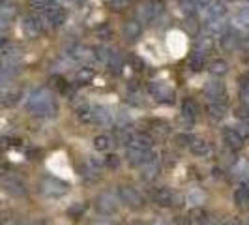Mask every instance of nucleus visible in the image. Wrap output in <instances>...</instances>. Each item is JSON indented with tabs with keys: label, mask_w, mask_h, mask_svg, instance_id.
I'll return each instance as SVG.
<instances>
[{
	"label": "nucleus",
	"mask_w": 249,
	"mask_h": 225,
	"mask_svg": "<svg viewBox=\"0 0 249 225\" xmlns=\"http://www.w3.org/2000/svg\"><path fill=\"white\" fill-rule=\"evenodd\" d=\"M208 70H210V74H213V75H225L229 72V64L225 62V60L215 58V60H212V62L208 64Z\"/></svg>",
	"instance_id": "2f4dec72"
},
{
	"label": "nucleus",
	"mask_w": 249,
	"mask_h": 225,
	"mask_svg": "<svg viewBox=\"0 0 249 225\" xmlns=\"http://www.w3.org/2000/svg\"><path fill=\"white\" fill-rule=\"evenodd\" d=\"M2 186H4V189H6L8 193H12L15 197H23L26 193L25 184H23L19 178H15V176H4V178H2Z\"/></svg>",
	"instance_id": "1a4fd4ad"
},
{
	"label": "nucleus",
	"mask_w": 249,
	"mask_h": 225,
	"mask_svg": "<svg viewBox=\"0 0 249 225\" xmlns=\"http://www.w3.org/2000/svg\"><path fill=\"white\" fill-rule=\"evenodd\" d=\"M10 77H12V75L8 74V72H6V68L0 64V87H4V85L10 81Z\"/></svg>",
	"instance_id": "79ce46f5"
},
{
	"label": "nucleus",
	"mask_w": 249,
	"mask_h": 225,
	"mask_svg": "<svg viewBox=\"0 0 249 225\" xmlns=\"http://www.w3.org/2000/svg\"><path fill=\"white\" fill-rule=\"evenodd\" d=\"M152 199L160 206H173V205H180L182 197L175 191H171L169 188H154L152 189Z\"/></svg>",
	"instance_id": "20e7f679"
},
{
	"label": "nucleus",
	"mask_w": 249,
	"mask_h": 225,
	"mask_svg": "<svg viewBox=\"0 0 249 225\" xmlns=\"http://www.w3.org/2000/svg\"><path fill=\"white\" fill-rule=\"evenodd\" d=\"M219 43H221V47L225 51H234L242 45V36L238 32H234V30H227L225 34H221Z\"/></svg>",
	"instance_id": "2eb2a0df"
},
{
	"label": "nucleus",
	"mask_w": 249,
	"mask_h": 225,
	"mask_svg": "<svg viewBox=\"0 0 249 225\" xmlns=\"http://www.w3.org/2000/svg\"><path fill=\"white\" fill-rule=\"evenodd\" d=\"M139 167H141V176L144 180H154L160 173V154L154 152V150H148L144 162L141 163Z\"/></svg>",
	"instance_id": "f03ea898"
},
{
	"label": "nucleus",
	"mask_w": 249,
	"mask_h": 225,
	"mask_svg": "<svg viewBox=\"0 0 249 225\" xmlns=\"http://www.w3.org/2000/svg\"><path fill=\"white\" fill-rule=\"evenodd\" d=\"M178 4H180V8H182V12H186V13H195L197 8H199L197 0H178Z\"/></svg>",
	"instance_id": "58836bf2"
},
{
	"label": "nucleus",
	"mask_w": 249,
	"mask_h": 225,
	"mask_svg": "<svg viewBox=\"0 0 249 225\" xmlns=\"http://www.w3.org/2000/svg\"><path fill=\"white\" fill-rule=\"evenodd\" d=\"M182 112H184L186 118L195 120V118L199 116V103L193 100V98H187V100H184V103H182Z\"/></svg>",
	"instance_id": "412c9836"
},
{
	"label": "nucleus",
	"mask_w": 249,
	"mask_h": 225,
	"mask_svg": "<svg viewBox=\"0 0 249 225\" xmlns=\"http://www.w3.org/2000/svg\"><path fill=\"white\" fill-rule=\"evenodd\" d=\"M210 2H212V0H197V4H199L200 10H202V8H206V6L210 4Z\"/></svg>",
	"instance_id": "a18cd8bd"
},
{
	"label": "nucleus",
	"mask_w": 249,
	"mask_h": 225,
	"mask_svg": "<svg viewBox=\"0 0 249 225\" xmlns=\"http://www.w3.org/2000/svg\"><path fill=\"white\" fill-rule=\"evenodd\" d=\"M118 165H120V158H118L116 154H109V156L105 158V167H109V169H118Z\"/></svg>",
	"instance_id": "a19ab883"
},
{
	"label": "nucleus",
	"mask_w": 249,
	"mask_h": 225,
	"mask_svg": "<svg viewBox=\"0 0 249 225\" xmlns=\"http://www.w3.org/2000/svg\"><path fill=\"white\" fill-rule=\"evenodd\" d=\"M242 101L246 103V107L249 109V83H246V85L242 87Z\"/></svg>",
	"instance_id": "37998d69"
},
{
	"label": "nucleus",
	"mask_w": 249,
	"mask_h": 225,
	"mask_svg": "<svg viewBox=\"0 0 249 225\" xmlns=\"http://www.w3.org/2000/svg\"><path fill=\"white\" fill-rule=\"evenodd\" d=\"M4 4H6V0H0V8H2V6H4Z\"/></svg>",
	"instance_id": "3c124183"
},
{
	"label": "nucleus",
	"mask_w": 249,
	"mask_h": 225,
	"mask_svg": "<svg viewBox=\"0 0 249 225\" xmlns=\"http://www.w3.org/2000/svg\"><path fill=\"white\" fill-rule=\"evenodd\" d=\"M189 68L193 70V72H200L202 68H204V64H206V55H202V53H197V51H193L191 55H189Z\"/></svg>",
	"instance_id": "b1692460"
},
{
	"label": "nucleus",
	"mask_w": 249,
	"mask_h": 225,
	"mask_svg": "<svg viewBox=\"0 0 249 225\" xmlns=\"http://www.w3.org/2000/svg\"><path fill=\"white\" fill-rule=\"evenodd\" d=\"M208 114L213 120H223L227 116V105L223 101H210L208 103Z\"/></svg>",
	"instance_id": "aec40b11"
},
{
	"label": "nucleus",
	"mask_w": 249,
	"mask_h": 225,
	"mask_svg": "<svg viewBox=\"0 0 249 225\" xmlns=\"http://www.w3.org/2000/svg\"><path fill=\"white\" fill-rule=\"evenodd\" d=\"M118 197H120V201L124 203L125 206H129V208H141V206L144 205V201H142V197H141V193L131 186L118 188Z\"/></svg>",
	"instance_id": "39448f33"
},
{
	"label": "nucleus",
	"mask_w": 249,
	"mask_h": 225,
	"mask_svg": "<svg viewBox=\"0 0 249 225\" xmlns=\"http://www.w3.org/2000/svg\"><path fill=\"white\" fill-rule=\"evenodd\" d=\"M39 188H41V193H45L47 197H62L64 193H68V184L54 176L43 178Z\"/></svg>",
	"instance_id": "7ed1b4c3"
},
{
	"label": "nucleus",
	"mask_w": 249,
	"mask_h": 225,
	"mask_svg": "<svg viewBox=\"0 0 249 225\" xmlns=\"http://www.w3.org/2000/svg\"><path fill=\"white\" fill-rule=\"evenodd\" d=\"M75 2H79V4H83V2H87V0H75Z\"/></svg>",
	"instance_id": "603ef678"
},
{
	"label": "nucleus",
	"mask_w": 249,
	"mask_h": 225,
	"mask_svg": "<svg viewBox=\"0 0 249 225\" xmlns=\"http://www.w3.org/2000/svg\"><path fill=\"white\" fill-rule=\"evenodd\" d=\"M200 12H202L204 21H212V19H225V13H227V10H225L223 4H219V2L212 0V2H210L206 8H202Z\"/></svg>",
	"instance_id": "ddd939ff"
},
{
	"label": "nucleus",
	"mask_w": 249,
	"mask_h": 225,
	"mask_svg": "<svg viewBox=\"0 0 249 225\" xmlns=\"http://www.w3.org/2000/svg\"><path fill=\"white\" fill-rule=\"evenodd\" d=\"M204 94L212 101H223L225 100V85L221 81H208L204 85Z\"/></svg>",
	"instance_id": "f8f14e48"
},
{
	"label": "nucleus",
	"mask_w": 249,
	"mask_h": 225,
	"mask_svg": "<svg viewBox=\"0 0 249 225\" xmlns=\"http://www.w3.org/2000/svg\"><path fill=\"white\" fill-rule=\"evenodd\" d=\"M23 32H25L26 38H39V34L43 32V23L39 17H34V15H28L23 19Z\"/></svg>",
	"instance_id": "6e6552de"
},
{
	"label": "nucleus",
	"mask_w": 249,
	"mask_h": 225,
	"mask_svg": "<svg viewBox=\"0 0 249 225\" xmlns=\"http://www.w3.org/2000/svg\"><path fill=\"white\" fill-rule=\"evenodd\" d=\"M96 208H98V212L105 214V216L114 214L116 212V203H114V197H112L111 193H100V195H98V199H96Z\"/></svg>",
	"instance_id": "9d476101"
},
{
	"label": "nucleus",
	"mask_w": 249,
	"mask_h": 225,
	"mask_svg": "<svg viewBox=\"0 0 249 225\" xmlns=\"http://www.w3.org/2000/svg\"><path fill=\"white\" fill-rule=\"evenodd\" d=\"M187 222H189V225H204L208 222V214L202 208H193L187 214Z\"/></svg>",
	"instance_id": "4be33fe9"
},
{
	"label": "nucleus",
	"mask_w": 249,
	"mask_h": 225,
	"mask_svg": "<svg viewBox=\"0 0 249 225\" xmlns=\"http://www.w3.org/2000/svg\"><path fill=\"white\" fill-rule=\"evenodd\" d=\"M28 6L37 12H47L49 8L54 6V0H28Z\"/></svg>",
	"instance_id": "473e14b6"
},
{
	"label": "nucleus",
	"mask_w": 249,
	"mask_h": 225,
	"mask_svg": "<svg viewBox=\"0 0 249 225\" xmlns=\"http://www.w3.org/2000/svg\"><path fill=\"white\" fill-rule=\"evenodd\" d=\"M94 79V72L90 70V68H81L77 75H75V81L77 83H90Z\"/></svg>",
	"instance_id": "72a5a7b5"
},
{
	"label": "nucleus",
	"mask_w": 249,
	"mask_h": 225,
	"mask_svg": "<svg viewBox=\"0 0 249 225\" xmlns=\"http://www.w3.org/2000/svg\"><path fill=\"white\" fill-rule=\"evenodd\" d=\"M100 175V163L96 162V160H92V158H88L85 167H83V176L88 178V180H98Z\"/></svg>",
	"instance_id": "6ab92c4d"
},
{
	"label": "nucleus",
	"mask_w": 249,
	"mask_h": 225,
	"mask_svg": "<svg viewBox=\"0 0 249 225\" xmlns=\"http://www.w3.org/2000/svg\"><path fill=\"white\" fill-rule=\"evenodd\" d=\"M28 111L37 116L56 114V101L47 88H36L28 98Z\"/></svg>",
	"instance_id": "f257e3e1"
},
{
	"label": "nucleus",
	"mask_w": 249,
	"mask_h": 225,
	"mask_svg": "<svg viewBox=\"0 0 249 225\" xmlns=\"http://www.w3.org/2000/svg\"><path fill=\"white\" fill-rule=\"evenodd\" d=\"M225 2H232V0H225Z\"/></svg>",
	"instance_id": "864d4df0"
},
{
	"label": "nucleus",
	"mask_w": 249,
	"mask_h": 225,
	"mask_svg": "<svg viewBox=\"0 0 249 225\" xmlns=\"http://www.w3.org/2000/svg\"><path fill=\"white\" fill-rule=\"evenodd\" d=\"M156 13H158V8H156L152 2H146V4H142V6H141V10H139V15H141V19H142L144 23L152 21V19L156 17Z\"/></svg>",
	"instance_id": "cd10ccee"
},
{
	"label": "nucleus",
	"mask_w": 249,
	"mask_h": 225,
	"mask_svg": "<svg viewBox=\"0 0 249 225\" xmlns=\"http://www.w3.org/2000/svg\"><path fill=\"white\" fill-rule=\"evenodd\" d=\"M146 154H148V152H142V150H137V149H129V147H127V152H125L127 162L131 163V165H141V163L144 162Z\"/></svg>",
	"instance_id": "c85d7f7f"
},
{
	"label": "nucleus",
	"mask_w": 249,
	"mask_h": 225,
	"mask_svg": "<svg viewBox=\"0 0 249 225\" xmlns=\"http://www.w3.org/2000/svg\"><path fill=\"white\" fill-rule=\"evenodd\" d=\"M85 212H87V205H85V203H73V205L68 208V216H70V218H81Z\"/></svg>",
	"instance_id": "f704fd0d"
},
{
	"label": "nucleus",
	"mask_w": 249,
	"mask_h": 225,
	"mask_svg": "<svg viewBox=\"0 0 249 225\" xmlns=\"http://www.w3.org/2000/svg\"><path fill=\"white\" fill-rule=\"evenodd\" d=\"M244 189H246V191H249V180H246V182H244Z\"/></svg>",
	"instance_id": "09e8293b"
},
{
	"label": "nucleus",
	"mask_w": 249,
	"mask_h": 225,
	"mask_svg": "<svg viewBox=\"0 0 249 225\" xmlns=\"http://www.w3.org/2000/svg\"><path fill=\"white\" fill-rule=\"evenodd\" d=\"M111 6H114V8H120V6H124L127 0H107Z\"/></svg>",
	"instance_id": "c03bdc74"
},
{
	"label": "nucleus",
	"mask_w": 249,
	"mask_h": 225,
	"mask_svg": "<svg viewBox=\"0 0 249 225\" xmlns=\"http://www.w3.org/2000/svg\"><path fill=\"white\" fill-rule=\"evenodd\" d=\"M107 66H109V70H111L112 74H122L124 60H122V56H120L118 53L111 51V55H109V60H107Z\"/></svg>",
	"instance_id": "a878e982"
},
{
	"label": "nucleus",
	"mask_w": 249,
	"mask_h": 225,
	"mask_svg": "<svg viewBox=\"0 0 249 225\" xmlns=\"http://www.w3.org/2000/svg\"><path fill=\"white\" fill-rule=\"evenodd\" d=\"M193 135H189V133H178L175 137V141H176V145L178 147H189L191 145V141H193Z\"/></svg>",
	"instance_id": "ea45409f"
},
{
	"label": "nucleus",
	"mask_w": 249,
	"mask_h": 225,
	"mask_svg": "<svg viewBox=\"0 0 249 225\" xmlns=\"http://www.w3.org/2000/svg\"><path fill=\"white\" fill-rule=\"evenodd\" d=\"M189 149H191V152H193L197 158H208V156L212 154V147H210V143H208V141H204V139L195 137L193 141H191Z\"/></svg>",
	"instance_id": "dca6fc26"
},
{
	"label": "nucleus",
	"mask_w": 249,
	"mask_h": 225,
	"mask_svg": "<svg viewBox=\"0 0 249 225\" xmlns=\"http://www.w3.org/2000/svg\"><path fill=\"white\" fill-rule=\"evenodd\" d=\"M148 92L154 100H158L160 103H173L175 101V92L171 90V87H167L165 83H150Z\"/></svg>",
	"instance_id": "423d86ee"
},
{
	"label": "nucleus",
	"mask_w": 249,
	"mask_h": 225,
	"mask_svg": "<svg viewBox=\"0 0 249 225\" xmlns=\"http://www.w3.org/2000/svg\"><path fill=\"white\" fill-rule=\"evenodd\" d=\"M92 124H100V126L112 124V114L105 107H92Z\"/></svg>",
	"instance_id": "f3484780"
},
{
	"label": "nucleus",
	"mask_w": 249,
	"mask_h": 225,
	"mask_svg": "<svg viewBox=\"0 0 249 225\" xmlns=\"http://www.w3.org/2000/svg\"><path fill=\"white\" fill-rule=\"evenodd\" d=\"M129 149H137V150H142V152H148V150H152V137H150L148 133H142V131L131 133Z\"/></svg>",
	"instance_id": "4468645a"
},
{
	"label": "nucleus",
	"mask_w": 249,
	"mask_h": 225,
	"mask_svg": "<svg viewBox=\"0 0 249 225\" xmlns=\"http://www.w3.org/2000/svg\"><path fill=\"white\" fill-rule=\"evenodd\" d=\"M248 225H249V220H248Z\"/></svg>",
	"instance_id": "5fc2aeb1"
},
{
	"label": "nucleus",
	"mask_w": 249,
	"mask_h": 225,
	"mask_svg": "<svg viewBox=\"0 0 249 225\" xmlns=\"http://www.w3.org/2000/svg\"><path fill=\"white\" fill-rule=\"evenodd\" d=\"M206 28L210 34H225L227 23L225 19H212V21H206Z\"/></svg>",
	"instance_id": "7c9ffc66"
},
{
	"label": "nucleus",
	"mask_w": 249,
	"mask_h": 225,
	"mask_svg": "<svg viewBox=\"0 0 249 225\" xmlns=\"http://www.w3.org/2000/svg\"><path fill=\"white\" fill-rule=\"evenodd\" d=\"M221 225H240V222H236V220H225V222H221Z\"/></svg>",
	"instance_id": "49530a36"
},
{
	"label": "nucleus",
	"mask_w": 249,
	"mask_h": 225,
	"mask_svg": "<svg viewBox=\"0 0 249 225\" xmlns=\"http://www.w3.org/2000/svg\"><path fill=\"white\" fill-rule=\"evenodd\" d=\"M154 225H167L165 222H154Z\"/></svg>",
	"instance_id": "8fccbe9b"
},
{
	"label": "nucleus",
	"mask_w": 249,
	"mask_h": 225,
	"mask_svg": "<svg viewBox=\"0 0 249 225\" xmlns=\"http://www.w3.org/2000/svg\"><path fill=\"white\" fill-rule=\"evenodd\" d=\"M77 116H79V120L83 124H92V107L90 105H83L79 109V112H77Z\"/></svg>",
	"instance_id": "c9c22d12"
},
{
	"label": "nucleus",
	"mask_w": 249,
	"mask_h": 225,
	"mask_svg": "<svg viewBox=\"0 0 249 225\" xmlns=\"http://www.w3.org/2000/svg\"><path fill=\"white\" fill-rule=\"evenodd\" d=\"M234 203H236L238 208L248 210L249 208V191H246L244 188H238L236 191H234Z\"/></svg>",
	"instance_id": "bb28decb"
},
{
	"label": "nucleus",
	"mask_w": 249,
	"mask_h": 225,
	"mask_svg": "<svg viewBox=\"0 0 249 225\" xmlns=\"http://www.w3.org/2000/svg\"><path fill=\"white\" fill-rule=\"evenodd\" d=\"M244 47H246V49H249V36L246 38V41H244Z\"/></svg>",
	"instance_id": "de8ad7c7"
},
{
	"label": "nucleus",
	"mask_w": 249,
	"mask_h": 225,
	"mask_svg": "<svg viewBox=\"0 0 249 225\" xmlns=\"http://www.w3.org/2000/svg\"><path fill=\"white\" fill-rule=\"evenodd\" d=\"M232 23L238 26V28H249V6H244L240 8L232 19Z\"/></svg>",
	"instance_id": "393cba45"
},
{
	"label": "nucleus",
	"mask_w": 249,
	"mask_h": 225,
	"mask_svg": "<svg viewBox=\"0 0 249 225\" xmlns=\"http://www.w3.org/2000/svg\"><path fill=\"white\" fill-rule=\"evenodd\" d=\"M223 141L227 143V147L232 150H240L244 147V137H242V133L238 131L236 128H225Z\"/></svg>",
	"instance_id": "9b49d317"
},
{
	"label": "nucleus",
	"mask_w": 249,
	"mask_h": 225,
	"mask_svg": "<svg viewBox=\"0 0 249 225\" xmlns=\"http://www.w3.org/2000/svg\"><path fill=\"white\" fill-rule=\"evenodd\" d=\"M19 100H21V90H17V88L6 90V92L0 96V103L6 105V107H12V105H15Z\"/></svg>",
	"instance_id": "5701e85b"
},
{
	"label": "nucleus",
	"mask_w": 249,
	"mask_h": 225,
	"mask_svg": "<svg viewBox=\"0 0 249 225\" xmlns=\"http://www.w3.org/2000/svg\"><path fill=\"white\" fill-rule=\"evenodd\" d=\"M112 147V139L109 135H105V133H101V135H96L94 137V149L100 150V152H107V150Z\"/></svg>",
	"instance_id": "c756f323"
},
{
	"label": "nucleus",
	"mask_w": 249,
	"mask_h": 225,
	"mask_svg": "<svg viewBox=\"0 0 249 225\" xmlns=\"http://www.w3.org/2000/svg\"><path fill=\"white\" fill-rule=\"evenodd\" d=\"M43 19H45V23H47L51 28H58V26H62L64 23H66L68 13H66V10L60 8V6H53L47 12H43Z\"/></svg>",
	"instance_id": "0eeeda50"
},
{
	"label": "nucleus",
	"mask_w": 249,
	"mask_h": 225,
	"mask_svg": "<svg viewBox=\"0 0 249 225\" xmlns=\"http://www.w3.org/2000/svg\"><path fill=\"white\" fill-rule=\"evenodd\" d=\"M114 137H116V141L120 143V145H129V139H131V133L127 131V130H124V128H116L114 130Z\"/></svg>",
	"instance_id": "4c0bfd02"
},
{
	"label": "nucleus",
	"mask_w": 249,
	"mask_h": 225,
	"mask_svg": "<svg viewBox=\"0 0 249 225\" xmlns=\"http://www.w3.org/2000/svg\"><path fill=\"white\" fill-rule=\"evenodd\" d=\"M141 32H142V26H141L139 21H127L124 25V28H122V34H124V38L127 41H135L141 36Z\"/></svg>",
	"instance_id": "a211bd4d"
},
{
	"label": "nucleus",
	"mask_w": 249,
	"mask_h": 225,
	"mask_svg": "<svg viewBox=\"0 0 249 225\" xmlns=\"http://www.w3.org/2000/svg\"><path fill=\"white\" fill-rule=\"evenodd\" d=\"M212 49V39L210 38H199L197 39V43H195V51L197 53H202V55H206V51Z\"/></svg>",
	"instance_id": "e433bc0d"
}]
</instances>
